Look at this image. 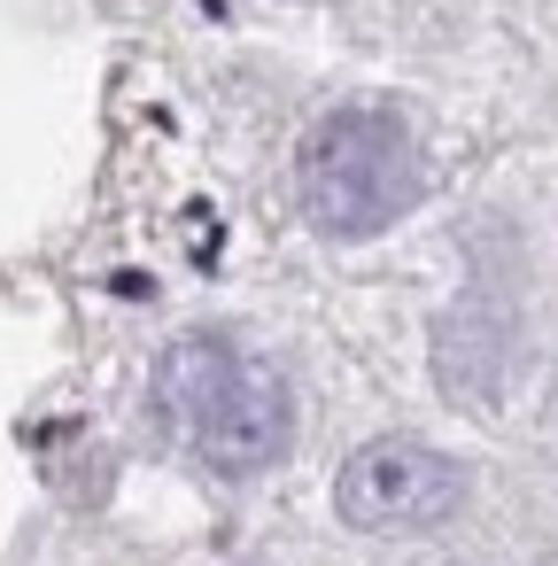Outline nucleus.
<instances>
[{
  "label": "nucleus",
  "mask_w": 558,
  "mask_h": 566,
  "mask_svg": "<svg viewBox=\"0 0 558 566\" xmlns=\"http://www.w3.org/2000/svg\"><path fill=\"white\" fill-rule=\"evenodd\" d=\"M164 403L179 419V434L194 442V458H210L218 473H264L295 450V396L287 380L218 342V334H187L164 357Z\"/></svg>",
  "instance_id": "1"
},
{
  "label": "nucleus",
  "mask_w": 558,
  "mask_h": 566,
  "mask_svg": "<svg viewBox=\"0 0 558 566\" xmlns=\"http://www.w3.org/2000/svg\"><path fill=\"white\" fill-rule=\"evenodd\" d=\"M303 210L334 241H372L419 202V148L388 109H334L303 140Z\"/></svg>",
  "instance_id": "2"
},
{
  "label": "nucleus",
  "mask_w": 558,
  "mask_h": 566,
  "mask_svg": "<svg viewBox=\"0 0 558 566\" xmlns=\"http://www.w3.org/2000/svg\"><path fill=\"white\" fill-rule=\"evenodd\" d=\"M457 496H465V473H457L442 450L403 442V434L365 442V450L341 465V481H334L341 520L365 527V535H419V527H442V520L457 512Z\"/></svg>",
  "instance_id": "3"
}]
</instances>
